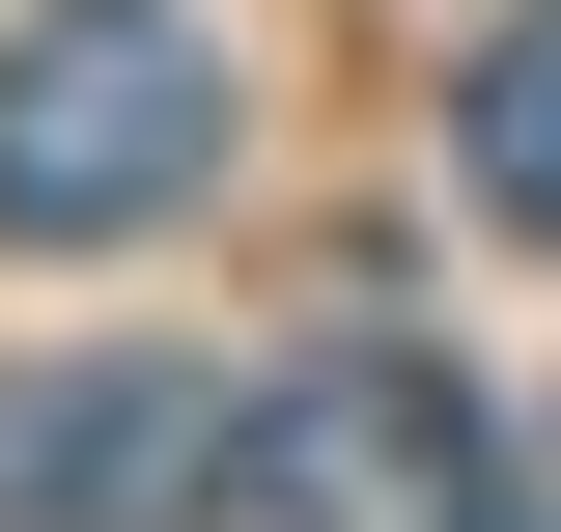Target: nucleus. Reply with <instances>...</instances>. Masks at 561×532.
I'll use <instances>...</instances> for the list:
<instances>
[{
	"instance_id": "7ed1b4c3",
	"label": "nucleus",
	"mask_w": 561,
	"mask_h": 532,
	"mask_svg": "<svg viewBox=\"0 0 561 532\" xmlns=\"http://www.w3.org/2000/svg\"><path fill=\"white\" fill-rule=\"evenodd\" d=\"M197 476H225V420L169 365H0V532H140Z\"/></svg>"
},
{
	"instance_id": "20e7f679",
	"label": "nucleus",
	"mask_w": 561,
	"mask_h": 532,
	"mask_svg": "<svg viewBox=\"0 0 561 532\" xmlns=\"http://www.w3.org/2000/svg\"><path fill=\"white\" fill-rule=\"evenodd\" d=\"M449 169H478V224H505V253H561V0H534V28H478Z\"/></svg>"
},
{
	"instance_id": "f03ea898",
	"label": "nucleus",
	"mask_w": 561,
	"mask_h": 532,
	"mask_svg": "<svg viewBox=\"0 0 561 532\" xmlns=\"http://www.w3.org/2000/svg\"><path fill=\"white\" fill-rule=\"evenodd\" d=\"M225 532H505V420L421 365V336H309L253 420H225V476H197Z\"/></svg>"
},
{
	"instance_id": "f257e3e1",
	"label": "nucleus",
	"mask_w": 561,
	"mask_h": 532,
	"mask_svg": "<svg viewBox=\"0 0 561 532\" xmlns=\"http://www.w3.org/2000/svg\"><path fill=\"white\" fill-rule=\"evenodd\" d=\"M225 197V28L197 0H28L0 28V253H140Z\"/></svg>"
}]
</instances>
